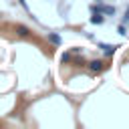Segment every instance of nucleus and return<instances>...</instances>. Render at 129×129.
Listing matches in <instances>:
<instances>
[{"mask_svg":"<svg viewBox=\"0 0 129 129\" xmlns=\"http://www.w3.org/2000/svg\"><path fill=\"white\" fill-rule=\"evenodd\" d=\"M16 32H18L20 36H28V34H30V30H28L24 24H16Z\"/></svg>","mask_w":129,"mask_h":129,"instance_id":"obj_5","label":"nucleus"},{"mask_svg":"<svg viewBox=\"0 0 129 129\" xmlns=\"http://www.w3.org/2000/svg\"><path fill=\"white\" fill-rule=\"evenodd\" d=\"M123 22H129V8L125 10V16H123Z\"/></svg>","mask_w":129,"mask_h":129,"instance_id":"obj_6","label":"nucleus"},{"mask_svg":"<svg viewBox=\"0 0 129 129\" xmlns=\"http://www.w3.org/2000/svg\"><path fill=\"white\" fill-rule=\"evenodd\" d=\"M97 44H99V46L103 48V52H105L107 56H111V54H113V52H115V50L119 48V44H103V42H97Z\"/></svg>","mask_w":129,"mask_h":129,"instance_id":"obj_1","label":"nucleus"},{"mask_svg":"<svg viewBox=\"0 0 129 129\" xmlns=\"http://www.w3.org/2000/svg\"><path fill=\"white\" fill-rule=\"evenodd\" d=\"M48 40H50L52 44H60V42H62L60 34H56V32H48Z\"/></svg>","mask_w":129,"mask_h":129,"instance_id":"obj_4","label":"nucleus"},{"mask_svg":"<svg viewBox=\"0 0 129 129\" xmlns=\"http://www.w3.org/2000/svg\"><path fill=\"white\" fill-rule=\"evenodd\" d=\"M103 67H105V64H103V60H91V62H89V69H91L93 73H101V71H103Z\"/></svg>","mask_w":129,"mask_h":129,"instance_id":"obj_2","label":"nucleus"},{"mask_svg":"<svg viewBox=\"0 0 129 129\" xmlns=\"http://www.w3.org/2000/svg\"><path fill=\"white\" fill-rule=\"evenodd\" d=\"M103 20H105V18H103L101 12H93V16H91V22H93V24H103Z\"/></svg>","mask_w":129,"mask_h":129,"instance_id":"obj_3","label":"nucleus"},{"mask_svg":"<svg viewBox=\"0 0 129 129\" xmlns=\"http://www.w3.org/2000/svg\"><path fill=\"white\" fill-rule=\"evenodd\" d=\"M117 30H119V34H127V32H125V26H123V24H121V26H119Z\"/></svg>","mask_w":129,"mask_h":129,"instance_id":"obj_7","label":"nucleus"}]
</instances>
